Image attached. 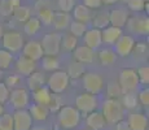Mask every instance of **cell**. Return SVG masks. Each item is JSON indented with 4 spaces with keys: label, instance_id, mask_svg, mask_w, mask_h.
Instances as JSON below:
<instances>
[{
    "label": "cell",
    "instance_id": "cell-1",
    "mask_svg": "<svg viewBox=\"0 0 149 130\" xmlns=\"http://www.w3.org/2000/svg\"><path fill=\"white\" fill-rule=\"evenodd\" d=\"M57 121L62 129H74L79 125L81 113L75 107L62 105L57 112Z\"/></svg>",
    "mask_w": 149,
    "mask_h": 130
},
{
    "label": "cell",
    "instance_id": "cell-2",
    "mask_svg": "<svg viewBox=\"0 0 149 130\" xmlns=\"http://www.w3.org/2000/svg\"><path fill=\"white\" fill-rule=\"evenodd\" d=\"M102 116L109 124H117L123 120V107L118 99H108L102 104Z\"/></svg>",
    "mask_w": 149,
    "mask_h": 130
},
{
    "label": "cell",
    "instance_id": "cell-3",
    "mask_svg": "<svg viewBox=\"0 0 149 130\" xmlns=\"http://www.w3.org/2000/svg\"><path fill=\"white\" fill-rule=\"evenodd\" d=\"M69 79H70V78L68 77L66 72L56 70L51 74L49 78H48L47 87L51 92L58 95V94H61V92H64L66 90V87L69 86Z\"/></svg>",
    "mask_w": 149,
    "mask_h": 130
},
{
    "label": "cell",
    "instance_id": "cell-4",
    "mask_svg": "<svg viewBox=\"0 0 149 130\" xmlns=\"http://www.w3.org/2000/svg\"><path fill=\"white\" fill-rule=\"evenodd\" d=\"M61 34L58 33H49L43 37L40 46L44 56H56L61 50Z\"/></svg>",
    "mask_w": 149,
    "mask_h": 130
},
{
    "label": "cell",
    "instance_id": "cell-5",
    "mask_svg": "<svg viewBox=\"0 0 149 130\" xmlns=\"http://www.w3.org/2000/svg\"><path fill=\"white\" fill-rule=\"evenodd\" d=\"M119 87H121L122 92L128 94V92H134L140 85L139 78H137V73L134 69H123L119 74Z\"/></svg>",
    "mask_w": 149,
    "mask_h": 130
},
{
    "label": "cell",
    "instance_id": "cell-6",
    "mask_svg": "<svg viewBox=\"0 0 149 130\" xmlns=\"http://www.w3.org/2000/svg\"><path fill=\"white\" fill-rule=\"evenodd\" d=\"M75 108L78 112L83 116H87L91 112L96 111L97 108V99L96 95L88 94V92H83V94L78 95L75 99Z\"/></svg>",
    "mask_w": 149,
    "mask_h": 130
},
{
    "label": "cell",
    "instance_id": "cell-7",
    "mask_svg": "<svg viewBox=\"0 0 149 130\" xmlns=\"http://www.w3.org/2000/svg\"><path fill=\"white\" fill-rule=\"evenodd\" d=\"M1 42H3L4 50L10 52V53L19 52L25 44L22 35L19 33H17V31H7V33H4L3 34Z\"/></svg>",
    "mask_w": 149,
    "mask_h": 130
},
{
    "label": "cell",
    "instance_id": "cell-8",
    "mask_svg": "<svg viewBox=\"0 0 149 130\" xmlns=\"http://www.w3.org/2000/svg\"><path fill=\"white\" fill-rule=\"evenodd\" d=\"M83 87L88 94L97 95L104 89V79L97 73H84L83 74Z\"/></svg>",
    "mask_w": 149,
    "mask_h": 130
},
{
    "label": "cell",
    "instance_id": "cell-9",
    "mask_svg": "<svg viewBox=\"0 0 149 130\" xmlns=\"http://www.w3.org/2000/svg\"><path fill=\"white\" fill-rule=\"evenodd\" d=\"M13 130H30L33 128V117L27 109H17L12 115Z\"/></svg>",
    "mask_w": 149,
    "mask_h": 130
},
{
    "label": "cell",
    "instance_id": "cell-10",
    "mask_svg": "<svg viewBox=\"0 0 149 130\" xmlns=\"http://www.w3.org/2000/svg\"><path fill=\"white\" fill-rule=\"evenodd\" d=\"M12 104V107L14 109H25L29 105L30 102V95L26 89H14L9 92V99H8Z\"/></svg>",
    "mask_w": 149,
    "mask_h": 130
},
{
    "label": "cell",
    "instance_id": "cell-11",
    "mask_svg": "<svg viewBox=\"0 0 149 130\" xmlns=\"http://www.w3.org/2000/svg\"><path fill=\"white\" fill-rule=\"evenodd\" d=\"M135 48V39L131 35H122L114 43V53L119 56H128Z\"/></svg>",
    "mask_w": 149,
    "mask_h": 130
},
{
    "label": "cell",
    "instance_id": "cell-12",
    "mask_svg": "<svg viewBox=\"0 0 149 130\" xmlns=\"http://www.w3.org/2000/svg\"><path fill=\"white\" fill-rule=\"evenodd\" d=\"M22 52H24L25 57L33 60L34 63L38 61V60H42V57L44 56L40 42H35V40H31V42H27L26 44H24Z\"/></svg>",
    "mask_w": 149,
    "mask_h": 130
},
{
    "label": "cell",
    "instance_id": "cell-13",
    "mask_svg": "<svg viewBox=\"0 0 149 130\" xmlns=\"http://www.w3.org/2000/svg\"><path fill=\"white\" fill-rule=\"evenodd\" d=\"M126 25L135 34H143V35H145V34L149 33L148 17H132V18H128Z\"/></svg>",
    "mask_w": 149,
    "mask_h": 130
},
{
    "label": "cell",
    "instance_id": "cell-14",
    "mask_svg": "<svg viewBox=\"0 0 149 130\" xmlns=\"http://www.w3.org/2000/svg\"><path fill=\"white\" fill-rule=\"evenodd\" d=\"M128 21V13L123 8H116L109 13V25L122 29Z\"/></svg>",
    "mask_w": 149,
    "mask_h": 130
},
{
    "label": "cell",
    "instance_id": "cell-15",
    "mask_svg": "<svg viewBox=\"0 0 149 130\" xmlns=\"http://www.w3.org/2000/svg\"><path fill=\"white\" fill-rule=\"evenodd\" d=\"M127 125L130 130H147L148 129V117L143 113L134 112L127 118Z\"/></svg>",
    "mask_w": 149,
    "mask_h": 130
},
{
    "label": "cell",
    "instance_id": "cell-16",
    "mask_svg": "<svg viewBox=\"0 0 149 130\" xmlns=\"http://www.w3.org/2000/svg\"><path fill=\"white\" fill-rule=\"evenodd\" d=\"M84 46H87L88 48L91 50H96L101 46L102 43V39H101V30L99 29H90L84 33Z\"/></svg>",
    "mask_w": 149,
    "mask_h": 130
},
{
    "label": "cell",
    "instance_id": "cell-17",
    "mask_svg": "<svg viewBox=\"0 0 149 130\" xmlns=\"http://www.w3.org/2000/svg\"><path fill=\"white\" fill-rule=\"evenodd\" d=\"M93 56H95V52H93V50L88 48L87 46H78L74 50V59H75V61L82 63L83 65L92 63Z\"/></svg>",
    "mask_w": 149,
    "mask_h": 130
},
{
    "label": "cell",
    "instance_id": "cell-18",
    "mask_svg": "<svg viewBox=\"0 0 149 130\" xmlns=\"http://www.w3.org/2000/svg\"><path fill=\"white\" fill-rule=\"evenodd\" d=\"M122 35V29L114 27V26L110 25L101 30V39L102 43H105V44H114Z\"/></svg>",
    "mask_w": 149,
    "mask_h": 130
},
{
    "label": "cell",
    "instance_id": "cell-19",
    "mask_svg": "<svg viewBox=\"0 0 149 130\" xmlns=\"http://www.w3.org/2000/svg\"><path fill=\"white\" fill-rule=\"evenodd\" d=\"M86 122H87L88 128L92 130H101L107 125V121H105L102 113L101 112H97V111H93V112H91L90 115H87V116H86Z\"/></svg>",
    "mask_w": 149,
    "mask_h": 130
},
{
    "label": "cell",
    "instance_id": "cell-20",
    "mask_svg": "<svg viewBox=\"0 0 149 130\" xmlns=\"http://www.w3.org/2000/svg\"><path fill=\"white\" fill-rule=\"evenodd\" d=\"M16 68H17V72H18L21 76L29 77L31 73L35 72V63H34L33 60L27 59V57L21 56V57H18V60H17Z\"/></svg>",
    "mask_w": 149,
    "mask_h": 130
},
{
    "label": "cell",
    "instance_id": "cell-21",
    "mask_svg": "<svg viewBox=\"0 0 149 130\" xmlns=\"http://www.w3.org/2000/svg\"><path fill=\"white\" fill-rule=\"evenodd\" d=\"M33 98H34L35 104H40V105L48 107L51 103V99H52V92L48 90V87L43 86L39 90L33 91Z\"/></svg>",
    "mask_w": 149,
    "mask_h": 130
},
{
    "label": "cell",
    "instance_id": "cell-22",
    "mask_svg": "<svg viewBox=\"0 0 149 130\" xmlns=\"http://www.w3.org/2000/svg\"><path fill=\"white\" fill-rule=\"evenodd\" d=\"M73 9H74V18H75V21L83 22V24L87 25V22L91 21V18H92L91 9H88V8L84 7L83 4L75 5Z\"/></svg>",
    "mask_w": 149,
    "mask_h": 130
},
{
    "label": "cell",
    "instance_id": "cell-23",
    "mask_svg": "<svg viewBox=\"0 0 149 130\" xmlns=\"http://www.w3.org/2000/svg\"><path fill=\"white\" fill-rule=\"evenodd\" d=\"M44 83H45L44 74L39 73V72H34L27 78V86L31 91H36L39 89H42L44 86Z\"/></svg>",
    "mask_w": 149,
    "mask_h": 130
},
{
    "label": "cell",
    "instance_id": "cell-24",
    "mask_svg": "<svg viewBox=\"0 0 149 130\" xmlns=\"http://www.w3.org/2000/svg\"><path fill=\"white\" fill-rule=\"evenodd\" d=\"M29 113L31 115L33 120L44 121L49 115V109H48V107L40 105V104H33L30 107V109H29Z\"/></svg>",
    "mask_w": 149,
    "mask_h": 130
},
{
    "label": "cell",
    "instance_id": "cell-25",
    "mask_svg": "<svg viewBox=\"0 0 149 130\" xmlns=\"http://www.w3.org/2000/svg\"><path fill=\"white\" fill-rule=\"evenodd\" d=\"M52 24L56 30H64L70 25V16H69V13L56 12L53 14Z\"/></svg>",
    "mask_w": 149,
    "mask_h": 130
},
{
    "label": "cell",
    "instance_id": "cell-26",
    "mask_svg": "<svg viewBox=\"0 0 149 130\" xmlns=\"http://www.w3.org/2000/svg\"><path fill=\"white\" fill-rule=\"evenodd\" d=\"M86 73V68L82 63L78 61H73L68 68V77L69 78H73V79H77V78H81L83 77V74Z\"/></svg>",
    "mask_w": 149,
    "mask_h": 130
},
{
    "label": "cell",
    "instance_id": "cell-27",
    "mask_svg": "<svg viewBox=\"0 0 149 130\" xmlns=\"http://www.w3.org/2000/svg\"><path fill=\"white\" fill-rule=\"evenodd\" d=\"M91 20H92L93 27L99 29V30H102V29L109 26V13H107V12L96 13Z\"/></svg>",
    "mask_w": 149,
    "mask_h": 130
},
{
    "label": "cell",
    "instance_id": "cell-28",
    "mask_svg": "<svg viewBox=\"0 0 149 130\" xmlns=\"http://www.w3.org/2000/svg\"><path fill=\"white\" fill-rule=\"evenodd\" d=\"M42 26V22L38 20V17H30L24 25V30L27 35H35Z\"/></svg>",
    "mask_w": 149,
    "mask_h": 130
},
{
    "label": "cell",
    "instance_id": "cell-29",
    "mask_svg": "<svg viewBox=\"0 0 149 130\" xmlns=\"http://www.w3.org/2000/svg\"><path fill=\"white\" fill-rule=\"evenodd\" d=\"M99 60L102 65L108 66V65H111L113 63H116L117 60V55L114 53V51L111 50H101L99 53Z\"/></svg>",
    "mask_w": 149,
    "mask_h": 130
},
{
    "label": "cell",
    "instance_id": "cell-30",
    "mask_svg": "<svg viewBox=\"0 0 149 130\" xmlns=\"http://www.w3.org/2000/svg\"><path fill=\"white\" fill-rule=\"evenodd\" d=\"M58 60L56 59V56H44L42 57V66L44 70L48 72H56L58 70Z\"/></svg>",
    "mask_w": 149,
    "mask_h": 130
},
{
    "label": "cell",
    "instance_id": "cell-31",
    "mask_svg": "<svg viewBox=\"0 0 149 130\" xmlns=\"http://www.w3.org/2000/svg\"><path fill=\"white\" fill-rule=\"evenodd\" d=\"M13 17L17 20V21H19V22H26L27 20L31 17V11H30V8L19 5L18 8H16V9H14Z\"/></svg>",
    "mask_w": 149,
    "mask_h": 130
},
{
    "label": "cell",
    "instance_id": "cell-32",
    "mask_svg": "<svg viewBox=\"0 0 149 130\" xmlns=\"http://www.w3.org/2000/svg\"><path fill=\"white\" fill-rule=\"evenodd\" d=\"M53 14L54 12L51 8H48V7L42 8V9L38 11V20L40 22H43L44 25H51L53 20Z\"/></svg>",
    "mask_w": 149,
    "mask_h": 130
},
{
    "label": "cell",
    "instance_id": "cell-33",
    "mask_svg": "<svg viewBox=\"0 0 149 130\" xmlns=\"http://www.w3.org/2000/svg\"><path fill=\"white\" fill-rule=\"evenodd\" d=\"M70 34L74 35L75 38L78 37H83L84 33L87 31V25L83 24V22H79V21H73L70 22Z\"/></svg>",
    "mask_w": 149,
    "mask_h": 130
},
{
    "label": "cell",
    "instance_id": "cell-34",
    "mask_svg": "<svg viewBox=\"0 0 149 130\" xmlns=\"http://www.w3.org/2000/svg\"><path fill=\"white\" fill-rule=\"evenodd\" d=\"M12 61H13V56L10 52L5 51L4 48L0 50V70H1V69L9 68L10 64H12Z\"/></svg>",
    "mask_w": 149,
    "mask_h": 130
},
{
    "label": "cell",
    "instance_id": "cell-35",
    "mask_svg": "<svg viewBox=\"0 0 149 130\" xmlns=\"http://www.w3.org/2000/svg\"><path fill=\"white\" fill-rule=\"evenodd\" d=\"M77 43H78V39H77L74 35H71V34H68V35H65L64 38L61 39V46L68 51L75 50Z\"/></svg>",
    "mask_w": 149,
    "mask_h": 130
},
{
    "label": "cell",
    "instance_id": "cell-36",
    "mask_svg": "<svg viewBox=\"0 0 149 130\" xmlns=\"http://www.w3.org/2000/svg\"><path fill=\"white\" fill-rule=\"evenodd\" d=\"M121 104H122V107H126V108H128V109H132L137 105V99L132 92H128V94H125Z\"/></svg>",
    "mask_w": 149,
    "mask_h": 130
},
{
    "label": "cell",
    "instance_id": "cell-37",
    "mask_svg": "<svg viewBox=\"0 0 149 130\" xmlns=\"http://www.w3.org/2000/svg\"><path fill=\"white\" fill-rule=\"evenodd\" d=\"M0 130H13L12 115L4 113L3 116H0Z\"/></svg>",
    "mask_w": 149,
    "mask_h": 130
},
{
    "label": "cell",
    "instance_id": "cell-38",
    "mask_svg": "<svg viewBox=\"0 0 149 130\" xmlns=\"http://www.w3.org/2000/svg\"><path fill=\"white\" fill-rule=\"evenodd\" d=\"M122 94V90L119 87L118 83L111 82L108 85V95L110 96V99H118Z\"/></svg>",
    "mask_w": 149,
    "mask_h": 130
},
{
    "label": "cell",
    "instance_id": "cell-39",
    "mask_svg": "<svg viewBox=\"0 0 149 130\" xmlns=\"http://www.w3.org/2000/svg\"><path fill=\"white\" fill-rule=\"evenodd\" d=\"M13 11L14 8L12 7L9 0H0V14L1 16H10L13 14Z\"/></svg>",
    "mask_w": 149,
    "mask_h": 130
},
{
    "label": "cell",
    "instance_id": "cell-40",
    "mask_svg": "<svg viewBox=\"0 0 149 130\" xmlns=\"http://www.w3.org/2000/svg\"><path fill=\"white\" fill-rule=\"evenodd\" d=\"M137 78H139L140 83H144L148 85L149 83V68L148 66H141V68L137 69Z\"/></svg>",
    "mask_w": 149,
    "mask_h": 130
},
{
    "label": "cell",
    "instance_id": "cell-41",
    "mask_svg": "<svg viewBox=\"0 0 149 130\" xmlns=\"http://www.w3.org/2000/svg\"><path fill=\"white\" fill-rule=\"evenodd\" d=\"M74 7H75L74 0H58V8L64 13H69L70 11H73Z\"/></svg>",
    "mask_w": 149,
    "mask_h": 130
},
{
    "label": "cell",
    "instance_id": "cell-42",
    "mask_svg": "<svg viewBox=\"0 0 149 130\" xmlns=\"http://www.w3.org/2000/svg\"><path fill=\"white\" fill-rule=\"evenodd\" d=\"M127 4H128V8L135 11V12H140V11H143L145 7L144 0H128Z\"/></svg>",
    "mask_w": 149,
    "mask_h": 130
},
{
    "label": "cell",
    "instance_id": "cell-43",
    "mask_svg": "<svg viewBox=\"0 0 149 130\" xmlns=\"http://www.w3.org/2000/svg\"><path fill=\"white\" fill-rule=\"evenodd\" d=\"M9 89L5 86V83L0 82V104H4L9 99Z\"/></svg>",
    "mask_w": 149,
    "mask_h": 130
},
{
    "label": "cell",
    "instance_id": "cell-44",
    "mask_svg": "<svg viewBox=\"0 0 149 130\" xmlns=\"http://www.w3.org/2000/svg\"><path fill=\"white\" fill-rule=\"evenodd\" d=\"M61 107H62V104H61V99H60V96H57L56 94H53L49 105H48V109H49V111H58Z\"/></svg>",
    "mask_w": 149,
    "mask_h": 130
},
{
    "label": "cell",
    "instance_id": "cell-45",
    "mask_svg": "<svg viewBox=\"0 0 149 130\" xmlns=\"http://www.w3.org/2000/svg\"><path fill=\"white\" fill-rule=\"evenodd\" d=\"M101 0H83V5L87 7L88 9H96L101 7Z\"/></svg>",
    "mask_w": 149,
    "mask_h": 130
},
{
    "label": "cell",
    "instance_id": "cell-46",
    "mask_svg": "<svg viewBox=\"0 0 149 130\" xmlns=\"http://www.w3.org/2000/svg\"><path fill=\"white\" fill-rule=\"evenodd\" d=\"M18 82H19V76L18 74H12V76H9L7 78V81H5L4 83H5V86L9 89V87H14Z\"/></svg>",
    "mask_w": 149,
    "mask_h": 130
},
{
    "label": "cell",
    "instance_id": "cell-47",
    "mask_svg": "<svg viewBox=\"0 0 149 130\" xmlns=\"http://www.w3.org/2000/svg\"><path fill=\"white\" fill-rule=\"evenodd\" d=\"M139 100H140V103H141L144 107H148V105H149V90H148V89H145V90L140 91V94H139Z\"/></svg>",
    "mask_w": 149,
    "mask_h": 130
},
{
    "label": "cell",
    "instance_id": "cell-48",
    "mask_svg": "<svg viewBox=\"0 0 149 130\" xmlns=\"http://www.w3.org/2000/svg\"><path fill=\"white\" fill-rule=\"evenodd\" d=\"M116 130H130V128H128L127 122L126 121H119V122L116 124Z\"/></svg>",
    "mask_w": 149,
    "mask_h": 130
},
{
    "label": "cell",
    "instance_id": "cell-49",
    "mask_svg": "<svg viewBox=\"0 0 149 130\" xmlns=\"http://www.w3.org/2000/svg\"><path fill=\"white\" fill-rule=\"evenodd\" d=\"M117 1H119V0H101L102 4H107V5H113V4H116Z\"/></svg>",
    "mask_w": 149,
    "mask_h": 130
},
{
    "label": "cell",
    "instance_id": "cell-50",
    "mask_svg": "<svg viewBox=\"0 0 149 130\" xmlns=\"http://www.w3.org/2000/svg\"><path fill=\"white\" fill-rule=\"evenodd\" d=\"M4 115V107H3V104H0V116H3Z\"/></svg>",
    "mask_w": 149,
    "mask_h": 130
},
{
    "label": "cell",
    "instance_id": "cell-51",
    "mask_svg": "<svg viewBox=\"0 0 149 130\" xmlns=\"http://www.w3.org/2000/svg\"><path fill=\"white\" fill-rule=\"evenodd\" d=\"M3 34H4V30H3V26L0 25V40H1V38H3Z\"/></svg>",
    "mask_w": 149,
    "mask_h": 130
},
{
    "label": "cell",
    "instance_id": "cell-52",
    "mask_svg": "<svg viewBox=\"0 0 149 130\" xmlns=\"http://www.w3.org/2000/svg\"><path fill=\"white\" fill-rule=\"evenodd\" d=\"M30 130H44V129H42V128H31Z\"/></svg>",
    "mask_w": 149,
    "mask_h": 130
},
{
    "label": "cell",
    "instance_id": "cell-53",
    "mask_svg": "<svg viewBox=\"0 0 149 130\" xmlns=\"http://www.w3.org/2000/svg\"><path fill=\"white\" fill-rule=\"evenodd\" d=\"M122 1H123V3H127V1H128V0H122Z\"/></svg>",
    "mask_w": 149,
    "mask_h": 130
},
{
    "label": "cell",
    "instance_id": "cell-54",
    "mask_svg": "<svg viewBox=\"0 0 149 130\" xmlns=\"http://www.w3.org/2000/svg\"><path fill=\"white\" fill-rule=\"evenodd\" d=\"M1 76H3V73H1V70H0V78H1Z\"/></svg>",
    "mask_w": 149,
    "mask_h": 130
},
{
    "label": "cell",
    "instance_id": "cell-55",
    "mask_svg": "<svg viewBox=\"0 0 149 130\" xmlns=\"http://www.w3.org/2000/svg\"><path fill=\"white\" fill-rule=\"evenodd\" d=\"M144 1H145V3H148V1H149V0H144Z\"/></svg>",
    "mask_w": 149,
    "mask_h": 130
}]
</instances>
